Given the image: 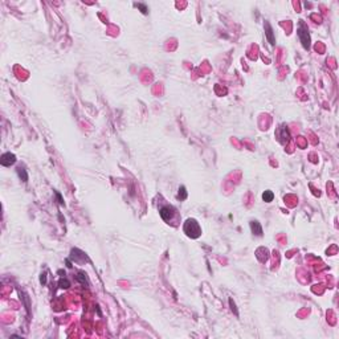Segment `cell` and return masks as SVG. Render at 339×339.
Instances as JSON below:
<instances>
[{"label":"cell","mask_w":339,"mask_h":339,"mask_svg":"<svg viewBox=\"0 0 339 339\" xmlns=\"http://www.w3.org/2000/svg\"><path fill=\"white\" fill-rule=\"evenodd\" d=\"M250 228H252V232L256 233L257 236H261L262 235V228L258 221H250Z\"/></svg>","instance_id":"6"},{"label":"cell","mask_w":339,"mask_h":339,"mask_svg":"<svg viewBox=\"0 0 339 339\" xmlns=\"http://www.w3.org/2000/svg\"><path fill=\"white\" fill-rule=\"evenodd\" d=\"M262 199H264L266 203H270L273 200V192L272 191H265L264 195H262Z\"/></svg>","instance_id":"8"},{"label":"cell","mask_w":339,"mask_h":339,"mask_svg":"<svg viewBox=\"0 0 339 339\" xmlns=\"http://www.w3.org/2000/svg\"><path fill=\"white\" fill-rule=\"evenodd\" d=\"M77 280L81 283H83V285H85L86 283V280H85V276H83V273H78V276H77Z\"/></svg>","instance_id":"12"},{"label":"cell","mask_w":339,"mask_h":339,"mask_svg":"<svg viewBox=\"0 0 339 339\" xmlns=\"http://www.w3.org/2000/svg\"><path fill=\"white\" fill-rule=\"evenodd\" d=\"M265 33H266V37L269 40V42H270L272 45H274V44H276V39H274V36H273V28H272V25L269 24L268 21H265Z\"/></svg>","instance_id":"5"},{"label":"cell","mask_w":339,"mask_h":339,"mask_svg":"<svg viewBox=\"0 0 339 339\" xmlns=\"http://www.w3.org/2000/svg\"><path fill=\"white\" fill-rule=\"evenodd\" d=\"M135 7H138V8L142 11V13H144V15L148 13V8H147V7H146L144 4H135Z\"/></svg>","instance_id":"10"},{"label":"cell","mask_w":339,"mask_h":339,"mask_svg":"<svg viewBox=\"0 0 339 339\" xmlns=\"http://www.w3.org/2000/svg\"><path fill=\"white\" fill-rule=\"evenodd\" d=\"M185 198H187V191H185V188L181 185V187L179 188V199L180 200H184Z\"/></svg>","instance_id":"9"},{"label":"cell","mask_w":339,"mask_h":339,"mask_svg":"<svg viewBox=\"0 0 339 339\" xmlns=\"http://www.w3.org/2000/svg\"><path fill=\"white\" fill-rule=\"evenodd\" d=\"M15 162H16V156H15L13 154H11V152H5V154H3L2 159H0V163H2L3 166H5V167H9L11 164H13Z\"/></svg>","instance_id":"4"},{"label":"cell","mask_w":339,"mask_h":339,"mask_svg":"<svg viewBox=\"0 0 339 339\" xmlns=\"http://www.w3.org/2000/svg\"><path fill=\"white\" fill-rule=\"evenodd\" d=\"M40 281H41V283H45V282H46V273L41 274V278H40Z\"/></svg>","instance_id":"13"},{"label":"cell","mask_w":339,"mask_h":339,"mask_svg":"<svg viewBox=\"0 0 339 339\" xmlns=\"http://www.w3.org/2000/svg\"><path fill=\"white\" fill-rule=\"evenodd\" d=\"M58 285H60V287H69L70 283H69L68 280H61V281L58 282Z\"/></svg>","instance_id":"11"},{"label":"cell","mask_w":339,"mask_h":339,"mask_svg":"<svg viewBox=\"0 0 339 339\" xmlns=\"http://www.w3.org/2000/svg\"><path fill=\"white\" fill-rule=\"evenodd\" d=\"M184 231L188 236H191V237H198L200 233H202L199 224L196 223V220H194V219H188L187 220V223H185V225H184Z\"/></svg>","instance_id":"2"},{"label":"cell","mask_w":339,"mask_h":339,"mask_svg":"<svg viewBox=\"0 0 339 339\" xmlns=\"http://www.w3.org/2000/svg\"><path fill=\"white\" fill-rule=\"evenodd\" d=\"M159 213H160V216H162V219L164 221H170L171 219H172V216L175 215V209L170 205H166V207H162V208H160Z\"/></svg>","instance_id":"3"},{"label":"cell","mask_w":339,"mask_h":339,"mask_svg":"<svg viewBox=\"0 0 339 339\" xmlns=\"http://www.w3.org/2000/svg\"><path fill=\"white\" fill-rule=\"evenodd\" d=\"M17 175H19V178L23 181H27L28 180V174H27V171H25L23 167H17Z\"/></svg>","instance_id":"7"},{"label":"cell","mask_w":339,"mask_h":339,"mask_svg":"<svg viewBox=\"0 0 339 339\" xmlns=\"http://www.w3.org/2000/svg\"><path fill=\"white\" fill-rule=\"evenodd\" d=\"M297 33H298V37H300L302 45H303V48L305 49L310 48V35H309L307 27L305 25L303 21H300V25L297 28Z\"/></svg>","instance_id":"1"}]
</instances>
